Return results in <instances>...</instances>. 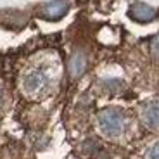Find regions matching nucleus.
Instances as JSON below:
<instances>
[{"label":"nucleus","instance_id":"3","mask_svg":"<svg viewBox=\"0 0 159 159\" xmlns=\"http://www.w3.org/2000/svg\"><path fill=\"white\" fill-rule=\"evenodd\" d=\"M69 11V5L66 0H52L48 4L42 5L40 9V16L43 19H48V21H57L61 17H64Z\"/></svg>","mask_w":159,"mask_h":159},{"label":"nucleus","instance_id":"5","mask_svg":"<svg viewBox=\"0 0 159 159\" xmlns=\"http://www.w3.org/2000/svg\"><path fill=\"white\" fill-rule=\"evenodd\" d=\"M87 68H88L87 54L81 52V50H76L71 56L69 64H68V71H69V75H71V78H80V76H83L85 71H87Z\"/></svg>","mask_w":159,"mask_h":159},{"label":"nucleus","instance_id":"6","mask_svg":"<svg viewBox=\"0 0 159 159\" xmlns=\"http://www.w3.org/2000/svg\"><path fill=\"white\" fill-rule=\"evenodd\" d=\"M142 121L151 130H159V100H152L142 109Z\"/></svg>","mask_w":159,"mask_h":159},{"label":"nucleus","instance_id":"8","mask_svg":"<svg viewBox=\"0 0 159 159\" xmlns=\"http://www.w3.org/2000/svg\"><path fill=\"white\" fill-rule=\"evenodd\" d=\"M145 159H159V142L152 143L145 152Z\"/></svg>","mask_w":159,"mask_h":159},{"label":"nucleus","instance_id":"9","mask_svg":"<svg viewBox=\"0 0 159 159\" xmlns=\"http://www.w3.org/2000/svg\"><path fill=\"white\" fill-rule=\"evenodd\" d=\"M151 48L156 56H159V35L154 36V40H152V43H151Z\"/></svg>","mask_w":159,"mask_h":159},{"label":"nucleus","instance_id":"1","mask_svg":"<svg viewBox=\"0 0 159 159\" xmlns=\"http://www.w3.org/2000/svg\"><path fill=\"white\" fill-rule=\"evenodd\" d=\"M99 128L106 137L116 139L125 130V116L118 107H106L99 112Z\"/></svg>","mask_w":159,"mask_h":159},{"label":"nucleus","instance_id":"2","mask_svg":"<svg viewBox=\"0 0 159 159\" xmlns=\"http://www.w3.org/2000/svg\"><path fill=\"white\" fill-rule=\"evenodd\" d=\"M48 85V75L42 69H33L23 80V88L28 93H38V92L45 90Z\"/></svg>","mask_w":159,"mask_h":159},{"label":"nucleus","instance_id":"4","mask_svg":"<svg viewBox=\"0 0 159 159\" xmlns=\"http://www.w3.org/2000/svg\"><path fill=\"white\" fill-rule=\"evenodd\" d=\"M128 16L137 23H151L152 19L157 17V11L151 5L143 4V2H135V4L130 5Z\"/></svg>","mask_w":159,"mask_h":159},{"label":"nucleus","instance_id":"7","mask_svg":"<svg viewBox=\"0 0 159 159\" xmlns=\"http://www.w3.org/2000/svg\"><path fill=\"white\" fill-rule=\"evenodd\" d=\"M102 87L106 88L107 92H111V93H118L119 90H123V81H119V80H106V81H102Z\"/></svg>","mask_w":159,"mask_h":159}]
</instances>
